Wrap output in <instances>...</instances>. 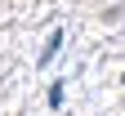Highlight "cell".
<instances>
[{
	"mask_svg": "<svg viewBox=\"0 0 125 116\" xmlns=\"http://www.w3.org/2000/svg\"><path fill=\"white\" fill-rule=\"evenodd\" d=\"M58 49H62V31H49V40H45V49H40V67H49Z\"/></svg>",
	"mask_w": 125,
	"mask_h": 116,
	"instance_id": "1",
	"label": "cell"
},
{
	"mask_svg": "<svg viewBox=\"0 0 125 116\" xmlns=\"http://www.w3.org/2000/svg\"><path fill=\"white\" fill-rule=\"evenodd\" d=\"M62 94H67V85L54 80V85H49V107H62Z\"/></svg>",
	"mask_w": 125,
	"mask_h": 116,
	"instance_id": "2",
	"label": "cell"
},
{
	"mask_svg": "<svg viewBox=\"0 0 125 116\" xmlns=\"http://www.w3.org/2000/svg\"><path fill=\"white\" fill-rule=\"evenodd\" d=\"M121 80H125V72H121Z\"/></svg>",
	"mask_w": 125,
	"mask_h": 116,
	"instance_id": "3",
	"label": "cell"
}]
</instances>
